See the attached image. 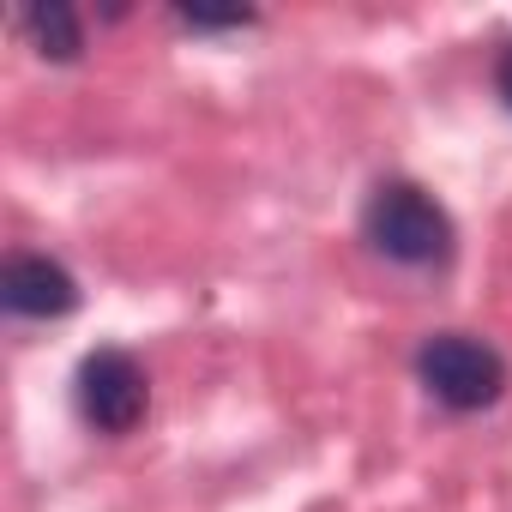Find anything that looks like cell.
I'll return each mask as SVG.
<instances>
[{
	"label": "cell",
	"instance_id": "obj_1",
	"mask_svg": "<svg viewBox=\"0 0 512 512\" xmlns=\"http://www.w3.org/2000/svg\"><path fill=\"white\" fill-rule=\"evenodd\" d=\"M362 229H368L374 253H386L392 266H416V272L446 266L452 260V241H458L446 205L434 193H422L416 181H380L368 193Z\"/></svg>",
	"mask_w": 512,
	"mask_h": 512
},
{
	"label": "cell",
	"instance_id": "obj_2",
	"mask_svg": "<svg viewBox=\"0 0 512 512\" xmlns=\"http://www.w3.org/2000/svg\"><path fill=\"white\" fill-rule=\"evenodd\" d=\"M416 374L422 386L446 404V410H488L500 392H506V362L494 344L470 338V332H434L422 350H416Z\"/></svg>",
	"mask_w": 512,
	"mask_h": 512
},
{
	"label": "cell",
	"instance_id": "obj_3",
	"mask_svg": "<svg viewBox=\"0 0 512 512\" xmlns=\"http://www.w3.org/2000/svg\"><path fill=\"white\" fill-rule=\"evenodd\" d=\"M73 392H79V416H85L97 434H133L139 416H145V404H151L145 368H139L127 350H115V344H103V350H91V356L79 362Z\"/></svg>",
	"mask_w": 512,
	"mask_h": 512
},
{
	"label": "cell",
	"instance_id": "obj_4",
	"mask_svg": "<svg viewBox=\"0 0 512 512\" xmlns=\"http://www.w3.org/2000/svg\"><path fill=\"white\" fill-rule=\"evenodd\" d=\"M0 302L19 320H67L79 308V284L49 253H13V260L0 266Z\"/></svg>",
	"mask_w": 512,
	"mask_h": 512
},
{
	"label": "cell",
	"instance_id": "obj_5",
	"mask_svg": "<svg viewBox=\"0 0 512 512\" xmlns=\"http://www.w3.org/2000/svg\"><path fill=\"white\" fill-rule=\"evenodd\" d=\"M25 31H31V49L43 61H79L85 55V31H79V13L67 7V0H37V7H25Z\"/></svg>",
	"mask_w": 512,
	"mask_h": 512
},
{
	"label": "cell",
	"instance_id": "obj_6",
	"mask_svg": "<svg viewBox=\"0 0 512 512\" xmlns=\"http://www.w3.org/2000/svg\"><path fill=\"white\" fill-rule=\"evenodd\" d=\"M181 25H193V31H241V25H253V7H229V13H211V7H181Z\"/></svg>",
	"mask_w": 512,
	"mask_h": 512
},
{
	"label": "cell",
	"instance_id": "obj_7",
	"mask_svg": "<svg viewBox=\"0 0 512 512\" xmlns=\"http://www.w3.org/2000/svg\"><path fill=\"white\" fill-rule=\"evenodd\" d=\"M494 91H500V103L512 109V43H506V55L494 61Z\"/></svg>",
	"mask_w": 512,
	"mask_h": 512
}]
</instances>
